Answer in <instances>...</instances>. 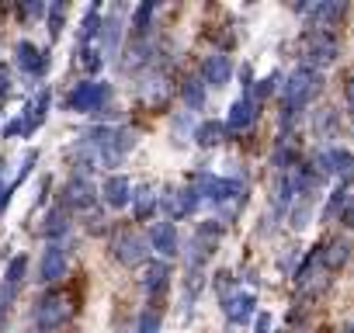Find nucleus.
Segmentation results:
<instances>
[{
    "label": "nucleus",
    "mask_w": 354,
    "mask_h": 333,
    "mask_svg": "<svg viewBox=\"0 0 354 333\" xmlns=\"http://www.w3.org/2000/svg\"><path fill=\"white\" fill-rule=\"evenodd\" d=\"M323 91V77L313 66H299L292 70V77L281 87V125H292L299 118V111Z\"/></svg>",
    "instance_id": "nucleus-1"
},
{
    "label": "nucleus",
    "mask_w": 354,
    "mask_h": 333,
    "mask_svg": "<svg viewBox=\"0 0 354 333\" xmlns=\"http://www.w3.org/2000/svg\"><path fill=\"white\" fill-rule=\"evenodd\" d=\"M302 46H306V66H313V70H326L340 56V46H337L333 32H306Z\"/></svg>",
    "instance_id": "nucleus-2"
},
{
    "label": "nucleus",
    "mask_w": 354,
    "mask_h": 333,
    "mask_svg": "<svg viewBox=\"0 0 354 333\" xmlns=\"http://www.w3.org/2000/svg\"><path fill=\"white\" fill-rule=\"evenodd\" d=\"M111 97V87L101 84V80H87V84H77L73 94H70V108L73 111H84V115H94L108 104Z\"/></svg>",
    "instance_id": "nucleus-3"
},
{
    "label": "nucleus",
    "mask_w": 354,
    "mask_h": 333,
    "mask_svg": "<svg viewBox=\"0 0 354 333\" xmlns=\"http://www.w3.org/2000/svg\"><path fill=\"white\" fill-rule=\"evenodd\" d=\"M70 316H73V305H70V298H66L63 292H49V295L39 302V309H35V323H39L42 330H56V326H63Z\"/></svg>",
    "instance_id": "nucleus-4"
},
{
    "label": "nucleus",
    "mask_w": 354,
    "mask_h": 333,
    "mask_svg": "<svg viewBox=\"0 0 354 333\" xmlns=\"http://www.w3.org/2000/svg\"><path fill=\"white\" fill-rule=\"evenodd\" d=\"M111 250H115V257H118L125 267H136V264H142V260H146V254H149L146 240H142L139 233H132V229H122V233L115 236Z\"/></svg>",
    "instance_id": "nucleus-5"
},
{
    "label": "nucleus",
    "mask_w": 354,
    "mask_h": 333,
    "mask_svg": "<svg viewBox=\"0 0 354 333\" xmlns=\"http://www.w3.org/2000/svg\"><path fill=\"white\" fill-rule=\"evenodd\" d=\"M261 115V104H254L250 94H243L240 101L230 104V115H226V132H247Z\"/></svg>",
    "instance_id": "nucleus-6"
},
{
    "label": "nucleus",
    "mask_w": 354,
    "mask_h": 333,
    "mask_svg": "<svg viewBox=\"0 0 354 333\" xmlns=\"http://www.w3.org/2000/svg\"><path fill=\"white\" fill-rule=\"evenodd\" d=\"M223 312L230 323H247L254 312H257V295L254 292H233V295H223Z\"/></svg>",
    "instance_id": "nucleus-7"
},
{
    "label": "nucleus",
    "mask_w": 354,
    "mask_h": 333,
    "mask_svg": "<svg viewBox=\"0 0 354 333\" xmlns=\"http://www.w3.org/2000/svg\"><path fill=\"white\" fill-rule=\"evenodd\" d=\"M163 209H167L170 219H188V216H195V209H198L195 188H174V191H167V195H163Z\"/></svg>",
    "instance_id": "nucleus-8"
},
{
    "label": "nucleus",
    "mask_w": 354,
    "mask_h": 333,
    "mask_svg": "<svg viewBox=\"0 0 354 333\" xmlns=\"http://www.w3.org/2000/svg\"><path fill=\"white\" fill-rule=\"evenodd\" d=\"M344 4L340 0H319V4H313L306 15H309V25H313V32H330V25H337L340 18H344Z\"/></svg>",
    "instance_id": "nucleus-9"
},
{
    "label": "nucleus",
    "mask_w": 354,
    "mask_h": 333,
    "mask_svg": "<svg viewBox=\"0 0 354 333\" xmlns=\"http://www.w3.org/2000/svg\"><path fill=\"white\" fill-rule=\"evenodd\" d=\"M66 267H70V254H66V247H59V243L46 247V254H42V264H39V274H42V281H59V278L66 274Z\"/></svg>",
    "instance_id": "nucleus-10"
},
{
    "label": "nucleus",
    "mask_w": 354,
    "mask_h": 333,
    "mask_svg": "<svg viewBox=\"0 0 354 333\" xmlns=\"http://www.w3.org/2000/svg\"><path fill=\"white\" fill-rule=\"evenodd\" d=\"M202 77H205V84H212V87H226V84L233 80V59H230L226 53L209 56V59L202 63Z\"/></svg>",
    "instance_id": "nucleus-11"
},
{
    "label": "nucleus",
    "mask_w": 354,
    "mask_h": 333,
    "mask_svg": "<svg viewBox=\"0 0 354 333\" xmlns=\"http://www.w3.org/2000/svg\"><path fill=\"white\" fill-rule=\"evenodd\" d=\"M149 247L160 254V257H174L177 247H181V240H177V226L174 222H156L149 229Z\"/></svg>",
    "instance_id": "nucleus-12"
},
{
    "label": "nucleus",
    "mask_w": 354,
    "mask_h": 333,
    "mask_svg": "<svg viewBox=\"0 0 354 333\" xmlns=\"http://www.w3.org/2000/svg\"><path fill=\"white\" fill-rule=\"evenodd\" d=\"M101 195H104V202H108L111 209H125V205L132 202V184H129L125 174H111V178L101 184Z\"/></svg>",
    "instance_id": "nucleus-13"
},
{
    "label": "nucleus",
    "mask_w": 354,
    "mask_h": 333,
    "mask_svg": "<svg viewBox=\"0 0 354 333\" xmlns=\"http://www.w3.org/2000/svg\"><path fill=\"white\" fill-rule=\"evenodd\" d=\"M326 153H330V171L340 181V188L354 184V153L351 149H340V146H330Z\"/></svg>",
    "instance_id": "nucleus-14"
},
{
    "label": "nucleus",
    "mask_w": 354,
    "mask_h": 333,
    "mask_svg": "<svg viewBox=\"0 0 354 333\" xmlns=\"http://www.w3.org/2000/svg\"><path fill=\"white\" fill-rule=\"evenodd\" d=\"M94 198H97V191H94V184H91L87 178H73V181L66 184V191H63V202H66L70 209H91Z\"/></svg>",
    "instance_id": "nucleus-15"
},
{
    "label": "nucleus",
    "mask_w": 354,
    "mask_h": 333,
    "mask_svg": "<svg viewBox=\"0 0 354 333\" xmlns=\"http://www.w3.org/2000/svg\"><path fill=\"white\" fill-rule=\"evenodd\" d=\"M347 260H351V243L347 240H330V243L319 247V264L326 271H340Z\"/></svg>",
    "instance_id": "nucleus-16"
},
{
    "label": "nucleus",
    "mask_w": 354,
    "mask_h": 333,
    "mask_svg": "<svg viewBox=\"0 0 354 333\" xmlns=\"http://www.w3.org/2000/svg\"><path fill=\"white\" fill-rule=\"evenodd\" d=\"M15 56H18V66L28 70V73H46V66H49V53L35 49L32 42H18Z\"/></svg>",
    "instance_id": "nucleus-17"
},
{
    "label": "nucleus",
    "mask_w": 354,
    "mask_h": 333,
    "mask_svg": "<svg viewBox=\"0 0 354 333\" xmlns=\"http://www.w3.org/2000/svg\"><path fill=\"white\" fill-rule=\"evenodd\" d=\"M167 285H170V267H167V260H149L146 271H142V288H146L149 295H160V292H167Z\"/></svg>",
    "instance_id": "nucleus-18"
},
{
    "label": "nucleus",
    "mask_w": 354,
    "mask_h": 333,
    "mask_svg": "<svg viewBox=\"0 0 354 333\" xmlns=\"http://www.w3.org/2000/svg\"><path fill=\"white\" fill-rule=\"evenodd\" d=\"M223 139H226V122L209 118V122H202V125L195 129V142H198V146H219Z\"/></svg>",
    "instance_id": "nucleus-19"
},
{
    "label": "nucleus",
    "mask_w": 354,
    "mask_h": 333,
    "mask_svg": "<svg viewBox=\"0 0 354 333\" xmlns=\"http://www.w3.org/2000/svg\"><path fill=\"white\" fill-rule=\"evenodd\" d=\"M181 97H185V104H188L192 111H202V108H205V87H202V80H198V77L185 80V84H181Z\"/></svg>",
    "instance_id": "nucleus-20"
},
{
    "label": "nucleus",
    "mask_w": 354,
    "mask_h": 333,
    "mask_svg": "<svg viewBox=\"0 0 354 333\" xmlns=\"http://www.w3.org/2000/svg\"><path fill=\"white\" fill-rule=\"evenodd\" d=\"M344 202H347V188H340V184H337V188L330 191V198H326V205H323L319 219H323V222H337V219H340Z\"/></svg>",
    "instance_id": "nucleus-21"
},
{
    "label": "nucleus",
    "mask_w": 354,
    "mask_h": 333,
    "mask_svg": "<svg viewBox=\"0 0 354 333\" xmlns=\"http://www.w3.org/2000/svg\"><path fill=\"white\" fill-rule=\"evenodd\" d=\"M132 202H136V219H139V222L156 212V195H153V188H139V191L132 195Z\"/></svg>",
    "instance_id": "nucleus-22"
},
{
    "label": "nucleus",
    "mask_w": 354,
    "mask_h": 333,
    "mask_svg": "<svg viewBox=\"0 0 354 333\" xmlns=\"http://www.w3.org/2000/svg\"><path fill=\"white\" fill-rule=\"evenodd\" d=\"M66 229H70L66 212H63V209H53V212L46 216V236H49V240H56V236H63Z\"/></svg>",
    "instance_id": "nucleus-23"
},
{
    "label": "nucleus",
    "mask_w": 354,
    "mask_h": 333,
    "mask_svg": "<svg viewBox=\"0 0 354 333\" xmlns=\"http://www.w3.org/2000/svg\"><path fill=\"white\" fill-rule=\"evenodd\" d=\"M94 35H101V18H97V8H91V11H87V18H84V25H80V42H91Z\"/></svg>",
    "instance_id": "nucleus-24"
},
{
    "label": "nucleus",
    "mask_w": 354,
    "mask_h": 333,
    "mask_svg": "<svg viewBox=\"0 0 354 333\" xmlns=\"http://www.w3.org/2000/svg\"><path fill=\"white\" fill-rule=\"evenodd\" d=\"M101 35H104V46L115 53V49H118V39H122V21H118V18H108V21L101 25Z\"/></svg>",
    "instance_id": "nucleus-25"
},
{
    "label": "nucleus",
    "mask_w": 354,
    "mask_h": 333,
    "mask_svg": "<svg viewBox=\"0 0 354 333\" xmlns=\"http://www.w3.org/2000/svg\"><path fill=\"white\" fill-rule=\"evenodd\" d=\"M149 18H153V4H139L136 15H132V32L142 35V32L149 28Z\"/></svg>",
    "instance_id": "nucleus-26"
},
{
    "label": "nucleus",
    "mask_w": 354,
    "mask_h": 333,
    "mask_svg": "<svg viewBox=\"0 0 354 333\" xmlns=\"http://www.w3.org/2000/svg\"><path fill=\"white\" fill-rule=\"evenodd\" d=\"M274 87H278V73H271V77L257 80V84H254V104H261L264 97H271V94H274Z\"/></svg>",
    "instance_id": "nucleus-27"
},
{
    "label": "nucleus",
    "mask_w": 354,
    "mask_h": 333,
    "mask_svg": "<svg viewBox=\"0 0 354 333\" xmlns=\"http://www.w3.org/2000/svg\"><path fill=\"white\" fill-rule=\"evenodd\" d=\"M139 333H160V309H142L139 312Z\"/></svg>",
    "instance_id": "nucleus-28"
},
{
    "label": "nucleus",
    "mask_w": 354,
    "mask_h": 333,
    "mask_svg": "<svg viewBox=\"0 0 354 333\" xmlns=\"http://www.w3.org/2000/svg\"><path fill=\"white\" fill-rule=\"evenodd\" d=\"M316 198V195H313ZM313 198H302L295 209H292V226L295 229H306V219H309V212H313Z\"/></svg>",
    "instance_id": "nucleus-29"
},
{
    "label": "nucleus",
    "mask_w": 354,
    "mask_h": 333,
    "mask_svg": "<svg viewBox=\"0 0 354 333\" xmlns=\"http://www.w3.org/2000/svg\"><path fill=\"white\" fill-rule=\"evenodd\" d=\"M63 18H66V4H53V11H49V32H53V35H59Z\"/></svg>",
    "instance_id": "nucleus-30"
},
{
    "label": "nucleus",
    "mask_w": 354,
    "mask_h": 333,
    "mask_svg": "<svg viewBox=\"0 0 354 333\" xmlns=\"http://www.w3.org/2000/svg\"><path fill=\"white\" fill-rule=\"evenodd\" d=\"M333 122H337L333 108H319V111H316V132H326V129H333Z\"/></svg>",
    "instance_id": "nucleus-31"
},
{
    "label": "nucleus",
    "mask_w": 354,
    "mask_h": 333,
    "mask_svg": "<svg viewBox=\"0 0 354 333\" xmlns=\"http://www.w3.org/2000/svg\"><path fill=\"white\" fill-rule=\"evenodd\" d=\"M340 222H344L347 229H354V195H347V202H344V209H340Z\"/></svg>",
    "instance_id": "nucleus-32"
},
{
    "label": "nucleus",
    "mask_w": 354,
    "mask_h": 333,
    "mask_svg": "<svg viewBox=\"0 0 354 333\" xmlns=\"http://www.w3.org/2000/svg\"><path fill=\"white\" fill-rule=\"evenodd\" d=\"M271 330V312H257V326H254V333H268Z\"/></svg>",
    "instance_id": "nucleus-33"
},
{
    "label": "nucleus",
    "mask_w": 354,
    "mask_h": 333,
    "mask_svg": "<svg viewBox=\"0 0 354 333\" xmlns=\"http://www.w3.org/2000/svg\"><path fill=\"white\" fill-rule=\"evenodd\" d=\"M344 101H347V111L354 115V77L347 80V87H344Z\"/></svg>",
    "instance_id": "nucleus-34"
},
{
    "label": "nucleus",
    "mask_w": 354,
    "mask_h": 333,
    "mask_svg": "<svg viewBox=\"0 0 354 333\" xmlns=\"http://www.w3.org/2000/svg\"><path fill=\"white\" fill-rule=\"evenodd\" d=\"M84 66H87V70H97V66H101V56H97V53H84Z\"/></svg>",
    "instance_id": "nucleus-35"
},
{
    "label": "nucleus",
    "mask_w": 354,
    "mask_h": 333,
    "mask_svg": "<svg viewBox=\"0 0 354 333\" xmlns=\"http://www.w3.org/2000/svg\"><path fill=\"white\" fill-rule=\"evenodd\" d=\"M340 333H354V323H344V326H340Z\"/></svg>",
    "instance_id": "nucleus-36"
}]
</instances>
